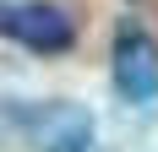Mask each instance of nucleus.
<instances>
[{
	"label": "nucleus",
	"mask_w": 158,
	"mask_h": 152,
	"mask_svg": "<svg viewBox=\"0 0 158 152\" xmlns=\"http://www.w3.org/2000/svg\"><path fill=\"white\" fill-rule=\"evenodd\" d=\"M27 136L38 152H93V114L82 103H38L22 114Z\"/></svg>",
	"instance_id": "nucleus-1"
},
{
	"label": "nucleus",
	"mask_w": 158,
	"mask_h": 152,
	"mask_svg": "<svg viewBox=\"0 0 158 152\" xmlns=\"http://www.w3.org/2000/svg\"><path fill=\"white\" fill-rule=\"evenodd\" d=\"M114 92L126 103H153L158 98V49L142 27L114 33Z\"/></svg>",
	"instance_id": "nucleus-2"
},
{
	"label": "nucleus",
	"mask_w": 158,
	"mask_h": 152,
	"mask_svg": "<svg viewBox=\"0 0 158 152\" xmlns=\"http://www.w3.org/2000/svg\"><path fill=\"white\" fill-rule=\"evenodd\" d=\"M0 33H11L16 44L38 49V54H60V49L77 38L71 16H65L60 6H49V0H27V6H11V11L0 16Z\"/></svg>",
	"instance_id": "nucleus-3"
}]
</instances>
